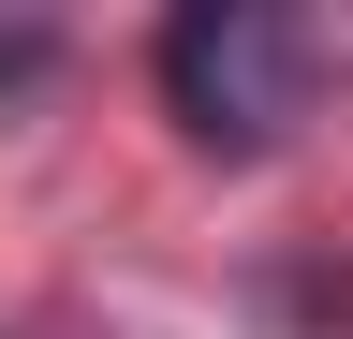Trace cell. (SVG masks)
Listing matches in <instances>:
<instances>
[{"label": "cell", "mask_w": 353, "mask_h": 339, "mask_svg": "<svg viewBox=\"0 0 353 339\" xmlns=\"http://www.w3.org/2000/svg\"><path fill=\"white\" fill-rule=\"evenodd\" d=\"M162 89L206 148H280V118L309 104V30L265 0H192L162 30Z\"/></svg>", "instance_id": "6da1fadb"}, {"label": "cell", "mask_w": 353, "mask_h": 339, "mask_svg": "<svg viewBox=\"0 0 353 339\" xmlns=\"http://www.w3.org/2000/svg\"><path fill=\"white\" fill-rule=\"evenodd\" d=\"M44 74V30H0V89H30Z\"/></svg>", "instance_id": "7a4b0ae2"}]
</instances>
